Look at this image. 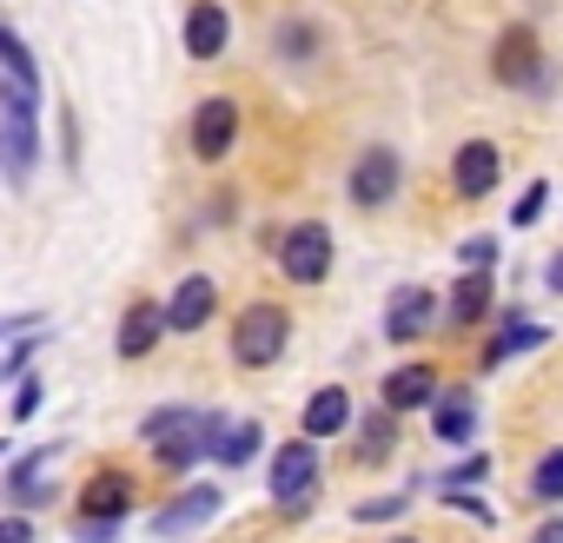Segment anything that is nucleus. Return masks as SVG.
<instances>
[{
    "mask_svg": "<svg viewBox=\"0 0 563 543\" xmlns=\"http://www.w3.org/2000/svg\"><path fill=\"white\" fill-rule=\"evenodd\" d=\"M140 437L159 451V470H186L199 457H212V418L206 411H186V405H166L140 424Z\"/></svg>",
    "mask_w": 563,
    "mask_h": 543,
    "instance_id": "1",
    "label": "nucleus"
},
{
    "mask_svg": "<svg viewBox=\"0 0 563 543\" xmlns=\"http://www.w3.org/2000/svg\"><path fill=\"white\" fill-rule=\"evenodd\" d=\"M286 339H292L286 306H245V312H239V325H232V365L265 372V365H278Z\"/></svg>",
    "mask_w": 563,
    "mask_h": 543,
    "instance_id": "2",
    "label": "nucleus"
},
{
    "mask_svg": "<svg viewBox=\"0 0 563 543\" xmlns=\"http://www.w3.org/2000/svg\"><path fill=\"white\" fill-rule=\"evenodd\" d=\"M265 484H272V497L286 503V510H306V503H312V490H319V444H312V437L278 444V451H272Z\"/></svg>",
    "mask_w": 563,
    "mask_h": 543,
    "instance_id": "3",
    "label": "nucleus"
},
{
    "mask_svg": "<svg viewBox=\"0 0 563 543\" xmlns=\"http://www.w3.org/2000/svg\"><path fill=\"white\" fill-rule=\"evenodd\" d=\"M278 272H286L292 286H319L325 272H332V232H325L319 219L278 232Z\"/></svg>",
    "mask_w": 563,
    "mask_h": 543,
    "instance_id": "4",
    "label": "nucleus"
},
{
    "mask_svg": "<svg viewBox=\"0 0 563 543\" xmlns=\"http://www.w3.org/2000/svg\"><path fill=\"white\" fill-rule=\"evenodd\" d=\"M0 100H8V140H0V146H8V179L21 186V179L34 173V159H41V133H34L41 93H21V87H8Z\"/></svg>",
    "mask_w": 563,
    "mask_h": 543,
    "instance_id": "5",
    "label": "nucleus"
},
{
    "mask_svg": "<svg viewBox=\"0 0 563 543\" xmlns=\"http://www.w3.org/2000/svg\"><path fill=\"white\" fill-rule=\"evenodd\" d=\"M490 74L504 80V87H537L543 80V54H537V34L530 27H504L497 34V47H490Z\"/></svg>",
    "mask_w": 563,
    "mask_h": 543,
    "instance_id": "6",
    "label": "nucleus"
},
{
    "mask_svg": "<svg viewBox=\"0 0 563 543\" xmlns=\"http://www.w3.org/2000/svg\"><path fill=\"white\" fill-rule=\"evenodd\" d=\"M232 140H239V107H232L225 93L199 100V113H192V153H199V159H225Z\"/></svg>",
    "mask_w": 563,
    "mask_h": 543,
    "instance_id": "7",
    "label": "nucleus"
},
{
    "mask_svg": "<svg viewBox=\"0 0 563 543\" xmlns=\"http://www.w3.org/2000/svg\"><path fill=\"white\" fill-rule=\"evenodd\" d=\"M398 179H405V166H398V153L391 146H372L358 166H352V199L372 212V206H391L398 199Z\"/></svg>",
    "mask_w": 563,
    "mask_h": 543,
    "instance_id": "8",
    "label": "nucleus"
},
{
    "mask_svg": "<svg viewBox=\"0 0 563 543\" xmlns=\"http://www.w3.org/2000/svg\"><path fill=\"white\" fill-rule=\"evenodd\" d=\"M212 517H219V490L199 484V490H179L173 503H159L146 530H153V536H186V530H199V523H212Z\"/></svg>",
    "mask_w": 563,
    "mask_h": 543,
    "instance_id": "9",
    "label": "nucleus"
},
{
    "mask_svg": "<svg viewBox=\"0 0 563 543\" xmlns=\"http://www.w3.org/2000/svg\"><path fill=\"white\" fill-rule=\"evenodd\" d=\"M431 312H438V292L431 286H398L391 292V312H385V339L391 345H411L431 325Z\"/></svg>",
    "mask_w": 563,
    "mask_h": 543,
    "instance_id": "10",
    "label": "nucleus"
},
{
    "mask_svg": "<svg viewBox=\"0 0 563 543\" xmlns=\"http://www.w3.org/2000/svg\"><path fill=\"white\" fill-rule=\"evenodd\" d=\"M159 332H173V312L153 306V299H133L126 319H120V358H146L159 345Z\"/></svg>",
    "mask_w": 563,
    "mask_h": 543,
    "instance_id": "11",
    "label": "nucleus"
},
{
    "mask_svg": "<svg viewBox=\"0 0 563 543\" xmlns=\"http://www.w3.org/2000/svg\"><path fill=\"white\" fill-rule=\"evenodd\" d=\"M497 173H504V153H497L490 140H471V146H457V166H451V179H457V192H464V199H484V192L497 186Z\"/></svg>",
    "mask_w": 563,
    "mask_h": 543,
    "instance_id": "12",
    "label": "nucleus"
},
{
    "mask_svg": "<svg viewBox=\"0 0 563 543\" xmlns=\"http://www.w3.org/2000/svg\"><path fill=\"white\" fill-rule=\"evenodd\" d=\"M166 312H173V332H199L219 312V286L206 279V272H192V279H179V292L166 299Z\"/></svg>",
    "mask_w": 563,
    "mask_h": 543,
    "instance_id": "13",
    "label": "nucleus"
},
{
    "mask_svg": "<svg viewBox=\"0 0 563 543\" xmlns=\"http://www.w3.org/2000/svg\"><path fill=\"white\" fill-rule=\"evenodd\" d=\"M54 457H60V444H41V451H27V457H14V470H8V490H14V503H47L54 497Z\"/></svg>",
    "mask_w": 563,
    "mask_h": 543,
    "instance_id": "14",
    "label": "nucleus"
},
{
    "mask_svg": "<svg viewBox=\"0 0 563 543\" xmlns=\"http://www.w3.org/2000/svg\"><path fill=\"white\" fill-rule=\"evenodd\" d=\"M126 503H133V477H126V470H100V477L80 490V517H93V523H120Z\"/></svg>",
    "mask_w": 563,
    "mask_h": 543,
    "instance_id": "15",
    "label": "nucleus"
},
{
    "mask_svg": "<svg viewBox=\"0 0 563 543\" xmlns=\"http://www.w3.org/2000/svg\"><path fill=\"white\" fill-rule=\"evenodd\" d=\"M225 41H232L225 8H219V0H199V8L186 14V54L192 60H212V54H225Z\"/></svg>",
    "mask_w": 563,
    "mask_h": 543,
    "instance_id": "16",
    "label": "nucleus"
},
{
    "mask_svg": "<svg viewBox=\"0 0 563 543\" xmlns=\"http://www.w3.org/2000/svg\"><path fill=\"white\" fill-rule=\"evenodd\" d=\"M431 431H438L444 444H471V437H477V398H471V391H438Z\"/></svg>",
    "mask_w": 563,
    "mask_h": 543,
    "instance_id": "17",
    "label": "nucleus"
},
{
    "mask_svg": "<svg viewBox=\"0 0 563 543\" xmlns=\"http://www.w3.org/2000/svg\"><path fill=\"white\" fill-rule=\"evenodd\" d=\"M385 405H391V411L438 405V372H431V365H398V372L385 378Z\"/></svg>",
    "mask_w": 563,
    "mask_h": 543,
    "instance_id": "18",
    "label": "nucleus"
},
{
    "mask_svg": "<svg viewBox=\"0 0 563 543\" xmlns=\"http://www.w3.org/2000/svg\"><path fill=\"white\" fill-rule=\"evenodd\" d=\"M345 424H352V391H345V385L312 391V405H306V437H339Z\"/></svg>",
    "mask_w": 563,
    "mask_h": 543,
    "instance_id": "19",
    "label": "nucleus"
},
{
    "mask_svg": "<svg viewBox=\"0 0 563 543\" xmlns=\"http://www.w3.org/2000/svg\"><path fill=\"white\" fill-rule=\"evenodd\" d=\"M252 451H258V424H252V418H212V457H219V464L239 470Z\"/></svg>",
    "mask_w": 563,
    "mask_h": 543,
    "instance_id": "20",
    "label": "nucleus"
},
{
    "mask_svg": "<svg viewBox=\"0 0 563 543\" xmlns=\"http://www.w3.org/2000/svg\"><path fill=\"white\" fill-rule=\"evenodd\" d=\"M451 319H457V325L490 319V272H464V279H457V292H451Z\"/></svg>",
    "mask_w": 563,
    "mask_h": 543,
    "instance_id": "21",
    "label": "nucleus"
},
{
    "mask_svg": "<svg viewBox=\"0 0 563 543\" xmlns=\"http://www.w3.org/2000/svg\"><path fill=\"white\" fill-rule=\"evenodd\" d=\"M391 444H398V424H391V405H385V411H372V418L358 424V457H365V464H385Z\"/></svg>",
    "mask_w": 563,
    "mask_h": 543,
    "instance_id": "22",
    "label": "nucleus"
},
{
    "mask_svg": "<svg viewBox=\"0 0 563 543\" xmlns=\"http://www.w3.org/2000/svg\"><path fill=\"white\" fill-rule=\"evenodd\" d=\"M0 60H8V87H21V93H41V74H34V54H27V41L8 27L0 34Z\"/></svg>",
    "mask_w": 563,
    "mask_h": 543,
    "instance_id": "23",
    "label": "nucleus"
},
{
    "mask_svg": "<svg viewBox=\"0 0 563 543\" xmlns=\"http://www.w3.org/2000/svg\"><path fill=\"white\" fill-rule=\"evenodd\" d=\"M543 339H550V332H543V325H504V332H497V339H490V345H484V372H490V365H504V358H510V352H537V345H543Z\"/></svg>",
    "mask_w": 563,
    "mask_h": 543,
    "instance_id": "24",
    "label": "nucleus"
},
{
    "mask_svg": "<svg viewBox=\"0 0 563 543\" xmlns=\"http://www.w3.org/2000/svg\"><path fill=\"white\" fill-rule=\"evenodd\" d=\"M530 497H537V503H563V451H543V457H537Z\"/></svg>",
    "mask_w": 563,
    "mask_h": 543,
    "instance_id": "25",
    "label": "nucleus"
},
{
    "mask_svg": "<svg viewBox=\"0 0 563 543\" xmlns=\"http://www.w3.org/2000/svg\"><path fill=\"white\" fill-rule=\"evenodd\" d=\"M543 199H550V186H543V179H530V186H523V199L510 206V225H537V219H543Z\"/></svg>",
    "mask_w": 563,
    "mask_h": 543,
    "instance_id": "26",
    "label": "nucleus"
},
{
    "mask_svg": "<svg viewBox=\"0 0 563 543\" xmlns=\"http://www.w3.org/2000/svg\"><path fill=\"white\" fill-rule=\"evenodd\" d=\"M457 258H464V272H490V265H497V239H490V232H477V239H464V245H457Z\"/></svg>",
    "mask_w": 563,
    "mask_h": 543,
    "instance_id": "27",
    "label": "nucleus"
},
{
    "mask_svg": "<svg viewBox=\"0 0 563 543\" xmlns=\"http://www.w3.org/2000/svg\"><path fill=\"white\" fill-rule=\"evenodd\" d=\"M484 477H490V457L477 451V457H464V464L444 470V490H464V484H484Z\"/></svg>",
    "mask_w": 563,
    "mask_h": 543,
    "instance_id": "28",
    "label": "nucleus"
},
{
    "mask_svg": "<svg viewBox=\"0 0 563 543\" xmlns=\"http://www.w3.org/2000/svg\"><path fill=\"white\" fill-rule=\"evenodd\" d=\"M34 411H41V378H21V385H14V411H8V418H14V424H27Z\"/></svg>",
    "mask_w": 563,
    "mask_h": 543,
    "instance_id": "29",
    "label": "nucleus"
},
{
    "mask_svg": "<svg viewBox=\"0 0 563 543\" xmlns=\"http://www.w3.org/2000/svg\"><path fill=\"white\" fill-rule=\"evenodd\" d=\"M278 47H286V60H306V54H312V27H306V21H292L286 34H278Z\"/></svg>",
    "mask_w": 563,
    "mask_h": 543,
    "instance_id": "30",
    "label": "nucleus"
},
{
    "mask_svg": "<svg viewBox=\"0 0 563 543\" xmlns=\"http://www.w3.org/2000/svg\"><path fill=\"white\" fill-rule=\"evenodd\" d=\"M398 510H405V497H378V503H358L352 517L358 523H378V517H398Z\"/></svg>",
    "mask_w": 563,
    "mask_h": 543,
    "instance_id": "31",
    "label": "nucleus"
},
{
    "mask_svg": "<svg viewBox=\"0 0 563 543\" xmlns=\"http://www.w3.org/2000/svg\"><path fill=\"white\" fill-rule=\"evenodd\" d=\"M444 503H451V510H464V517H477V523H497V517H490L477 497H464V490H444Z\"/></svg>",
    "mask_w": 563,
    "mask_h": 543,
    "instance_id": "32",
    "label": "nucleus"
},
{
    "mask_svg": "<svg viewBox=\"0 0 563 543\" xmlns=\"http://www.w3.org/2000/svg\"><path fill=\"white\" fill-rule=\"evenodd\" d=\"M530 543H563V517H543V523L530 530Z\"/></svg>",
    "mask_w": 563,
    "mask_h": 543,
    "instance_id": "33",
    "label": "nucleus"
},
{
    "mask_svg": "<svg viewBox=\"0 0 563 543\" xmlns=\"http://www.w3.org/2000/svg\"><path fill=\"white\" fill-rule=\"evenodd\" d=\"M0 543H34V530H27V517H8V530H0Z\"/></svg>",
    "mask_w": 563,
    "mask_h": 543,
    "instance_id": "34",
    "label": "nucleus"
},
{
    "mask_svg": "<svg viewBox=\"0 0 563 543\" xmlns=\"http://www.w3.org/2000/svg\"><path fill=\"white\" fill-rule=\"evenodd\" d=\"M543 279H550V292H563V252H550V272H543Z\"/></svg>",
    "mask_w": 563,
    "mask_h": 543,
    "instance_id": "35",
    "label": "nucleus"
},
{
    "mask_svg": "<svg viewBox=\"0 0 563 543\" xmlns=\"http://www.w3.org/2000/svg\"><path fill=\"white\" fill-rule=\"evenodd\" d=\"M398 543H418V536H398Z\"/></svg>",
    "mask_w": 563,
    "mask_h": 543,
    "instance_id": "36",
    "label": "nucleus"
}]
</instances>
